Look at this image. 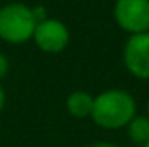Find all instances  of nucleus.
Returning a JSON list of instances; mask_svg holds the SVG:
<instances>
[{
  "label": "nucleus",
  "instance_id": "nucleus-1",
  "mask_svg": "<svg viewBox=\"0 0 149 147\" xmlns=\"http://www.w3.org/2000/svg\"><path fill=\"white\" fill-rule=\"evenodd\" d=\"M137 114V102L128 90L108 88L94 97L90 119L104 130H121Z\"/></svg>",
  "mask_w": 149,
  "mask_h": 147
},
{
  "label": "nucleus",
  "instance_id": "nucleus-2",
  "mask_svg": "<svg viewBox=\"0 0 149 147\" xmlns=\"http://www.w3.org/2000/svg\"><path fill=\"white\" fill-rule=\"evenodd\" d=\"M37 21L31 7L21 2H10L0 7V38L7 43H24L33 38Z\"/></svg>",
  "mask_w": 149,
  "mask_h": 147
},
{
  "label": "nucleus",
  "instance_id": "nucleus-13",
  "mask_svg": "<svg viewBox=\"0 0 149 147\" xmlns=\"http://www.w3.org/2000/svg\"><path fill=\"white\" fill-rule=\"evenodd\" d=\"M142 147H149V140H148V142H146V144H144Z\"/></svg>",
  "mask_w": 149,
  "mask_h": 147
},
{
  "label": "nucleus",
  "instance_id": "nucleus-4",
  "mask_svg": "<svg viewBox=\"0 0 149 147\" xmlns=\"http://www.w3.org/2000/svg\"><path fill=\"white\" fill-rule=\"evenodd\" d=\"M31 40L45 54H61L68 49L71 33H70V28L61 19L47 17L45 21L37 24Z\"/></svg>",
  "mask_w": 149,
  "mask_h": 147
},
{
  "label": "nucleus",
  "instance_id": "nucleus-7",
  "mask_svg": "<svg viewBox=\"0 0 149 147\" xmlns=\"http://www.w3.org/2000/svg\"><path fill=\"white\" fill-rule=\"evenodd\" d=\"M127 135L135 146H144L149 140V118L148 114H135L134 119L127 125Z\"/></svg>",
  "mask_w": 149,
  "mask_h": 147
},
{
  "label": "nucleus",
  "instance_id": "nucleus-9",
  "mask_svg": "<svg viewBox=\"0 0 149 147\" xmlns=\"http://www.w3.org/2000/svg\"><path fill=\"white\" fill-rule=\"evenodd\" d=\"M7 73H9V59H7L5 54L0 52V80H2Z\"/></svg>",
  "mask_w": 149,
  "mask_h": 147
},
{
  "label": "nucleus",
  "instance_id": "nucleus-8",
  "mask_svg": "<svg viewBox=\"0 0 149 147\" xmlns=\"http://www.w3.org/2000/svg\"><path fill=\"white\" fill-rule=\"evenodd\" d=\"M31 12H33V17H35V21H37V24L42 23V21H45V19L49 17L47 9H45L43 5H35V7H31Z\"/></svg>",
  "mask_w": 149,
  "mask_h": 147
},
{
  "label": "nucleus",
  "instance_id": "nucleus-12",
  "mask_svg": "<svg viewBox=\"0 0 149 147\" xmlns=\"http://www.w3.org/2000/svg\"><path fill=\"white\" fill-rule=\"evenodd\" d=\"M146 114H148V118H149V99H148V106H146Z\"/></svg>",
  "mask_w": 149,
  "mask_h": 147
},
{
  "label": "nucleus",
  "instance_id": "nucleus-3",
  "mask_svg": "<svg viewBox=\"0 0 149 147\" xmlns=\"http://www.w3.org/2000/svg\"><path fill=\"white\" fill-rule=\"evenodd\" d=\"M113 19L120 30L130 35L149 31V0H116Z\"/></svg>",
  "mask_w": 149,
  "mask_h": 147
},
{
  "label": "nucleus",
  "instance_id": "nucleus-11",
  "mask_svg": "<svg viewBox=\"0 0 149 147\" xmlns=\"http://www.w3.org/2000/svg\"><path fill=\"white\" fill-rule=\"evenodd\" d=\"M3 104H5V94H3V88L0 85V111L3 109Z\"/></svg>",
  "mask_w": 149,
  "mask_h": 147
},
{
  "label": "nucleus",
  "instance_id": "nucleus-5",
  "mask_svg": "<svg viewBox=\"0 0 149 147\" xmlns=\"http://www.w3.org/2000/svg\"><path fill=\"white\" fill-rule=\"evenodd\" d=\"M123 66L137 80H149V31L130 35L121 50Z\"/></svg>",
  "mask_w": 149,
  "mask_h": 147
},
{
  "label": "nucleus",
  "instance_id": "nucleus-10",
  "mask_svg": "<svg viewBox=\"0 0 149 147\" xmlns=\"http://www.w3.org/2000/svg\"><path fill=\"white\" fill-rule=\"evenodd\" d=\"M90 147H118L116 144H113L109 140H97L94 144H90Z\"/></svg>",
  "mask_w": 149,
  "mask_h": 147
},
{
  "label": "nucleus",
  "instance_id": "nucleus-6",
  "mask_svg": "<svg viewBox=\"0 0 149 147\" xmlns=\"http://www.w3.org/2000/svg\"><path fill=\"white\" fill-rule=\"evenodd\" d=\"M94 95L87 90H73L66 97V111L74 119H85L92 116Z\"/></svg>",
  "mask_w": 149,
  "mask_h": 147
}]
</instances>
